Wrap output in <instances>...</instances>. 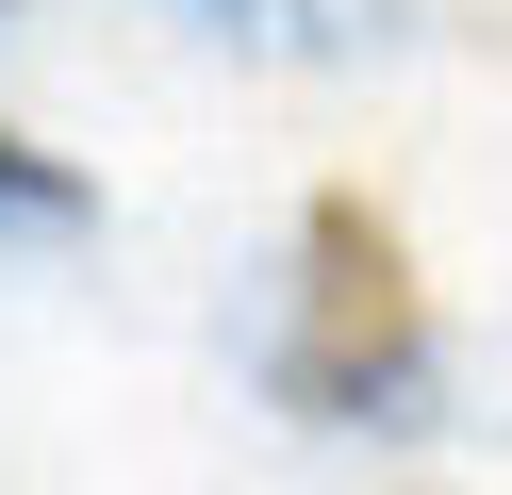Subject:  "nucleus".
I'll return each mask as SVG.
<instances>
[{"mask_svg": "<svg viewBox=\"0 0 512 495\" xmlns=\"http://www.w3.org/2000/svg\"><path fill=\"white\" fill-rule=\"evenodd\" d=\"M298 347H281V396L314 429H413L430 396V330H413V281H397V231L380 198H314L298 215Z\"/></svg>", "mask_w": 512, "mask_h": 495, "instance_id": "nucleus-1", "label": "nucleus"}, {"mask_svg": "<svg viewBox=\"0 0 512 495\" xmlns=\"http://www.w3.org/2000/svg\"><path fill=\"white\" fill-rule=\"evenodd\" d=\"M0 215H17V231H83L100 198H83V165H50L34 132H0Z\"/></svg>", "mask_w": 512, "mask_h": 495, "instance_id": "nucleus-2", "label": "nucleus"}]
</instances>
